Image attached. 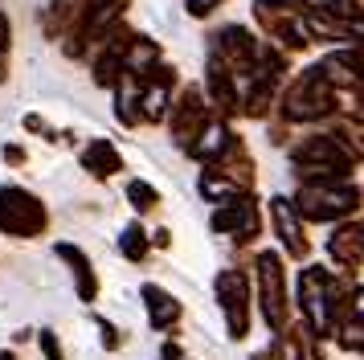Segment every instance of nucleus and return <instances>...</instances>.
<instances>
[{"mask_svg": "<svg viewBox=\"0 0 364 360\" xmlns=\"http://www.w3.org/2000/svg\"><path fill=\"white\" fill-rule=\"evenodd\" d=\"M299 209L307 213L311 221L340 217V213L356 209V189L336 184V180H319V184H311V189H303V193H299Z\"/></svg>", "mask_w": 364, "mask_h": 360, "instance_id": "2", "label": "nucleus"}, {"mask_svg": "<svg viewBox=\"0 0 364 360\" xmlns=\"http://www.w3.org/2000/svg\"><path fill=\"white\" fill-rule=\"evenodd\" d=\"M323 13L336 16V21H352L360 9H356V0H323Z\"/></svg>", "mask_w": 364, "mask_h": 360, "instance_id": "9", "label": "nucleus"}, {"mask_svg": "<svg viewBox=\"0 0 364 360\" xmlns=\"http://www.w3.org/2000/svg\"><path fill=\"white\" fill-rule=\"evenodd\" d=\"M9 41H13V25H9V16H4V9H0V53L9 49Z\"/></svg>", "mask_w": 364, "mask_h": 360, "instance_id": "12", "label": "nucleus"}, {"mask_svg": "<svg viewBox=\"0 0 364 360\" xmlns=\"http://www.w3.org/2000/svg\"><path fill=\"white\" fill-rule=\"evenodd\" d=\"M82 164H86V172H95V176H111V172H119V152L107 139H95L82 152Z\"/></svg>", "mask_w": 364, "mask_h": 360, "instance_id": "5", "label": "nucleus"}, {"mask_svg": "<svg viewBox=\"0 0 364 360\" xmlns=\"http://www.w3.org/2000/svg\"><path fill=\"white\" fill-rule=\"evenodd\" d=\"M217 4H221V0H188V13L193 16H209Z\"/></svg>", "mask_w": 364, "mask_h": 360, "instance_id": "11", "label": "nucleus"}, {"mask_svg": "<svg viewBox=\"0 0 364 360\" xmlns=\"http://www.w3.org/2000/svg\"><path fill=\"white\" fill-rule=\"evenodd\" d=\"M0 360H17V356H13V352H0Z\"/></svg>", "mask_w": 364, "mask_h": 360, "instance_id": "14", "label": "nucleus"}, {"mask_svg": "<svg viewBox=\"0 0 364 360\" xmlns=\"http://www.w3.org/2000/svg\"><path fill=\"white\" fill-rule=\"evenodd\" d=\"M41 229H46V205L17 184H0V233L37 238Z\"/></svg>", "mask_w": 364, "mask_h": 360, "instance_id": "1", "label": "nucleus"}, {"mask_svg": "<svg viewBox=\"0 0 364 360\" xmlns=\"http://www.w3.org/2000/svg\"><path fill=\"white\" fill-rule=\"evenodd\" d=\"M41 352H46V360H62V348H58L50 332H41Z\"/></svg>", "mask_w": 364, "mask_h": 360, "instance_id": "10", "label": "nucleus"}, {"mask_svg": "<svg viewBox=\"0 0 364 360\" xmlns=\"http://www.w3.org/2000/svg\"><path fill=\"white\" fill-rule=\"evenodd\" d=\"M200 131H205V102L197 90H184L176 102V135H181V144H193Z\"/></svg>", "mask_w": 364, "mask_h": 360, "instance_id": "3", "label": "nucleus"}, {"mask_svg": "<svg viewBox=\"0 0 364 360\" xmlns=\"http://www.w3.org/2000/svg\"><path fill=\"white\" fill-rule=\"evenodd\" d=\"M172 70L168 65H160L156 70V78L144 86V95H139V102H144V115L148 119H164V111H168V90H172Z\"/></svg>", "mask_w": 364, "mask_h": 360, "instance_id": "4", "label": "nucleus"}, {"mask_svg": "<svg viewBox=\"0 0 364 360\" xmlns=\"http://www.w3.org/2000/svg\"><path fill=\"white\" fill-rule=\"evenodd\" d=\"M148 311H151V324H172V319H176V315H181V307H176V303H172V299H168L164 291H156V287H148Z\"/></svg>", "mask_w": 364, "mask_h": 360, "instance_id": "6", "label": "nucleus"}, {"mask_svg": "<svg viewBox=\"0 0 364 360\" xmlns=\"http://www.w3.org/2000/svg\"><path fill=\"white\" fill-rule=\"evenodd\" d=\"M119 250H123L127 258H144V229L127 226V229H123V238H119Z\"/></svg>", "mask_w": 364, "mask_h": 360, "instance_id": "7", "label": "nucleus"}, {"mask_svg": "<svg viewBox=\"0 0 364 360\" xmlns=\"http://www.w3.org/2000/svg\"><path fill=\"white\" fill-rule=\"evenodd\" d=\"M127 196H132L135 209H151V205H156V189L144 184V180H132V184H127Z\"/></svg>", "mask_w": 364, "mask_h": 360, "instance_id": "8", "label": "nucleus"}, {"mask_svg": "<svg viewBox=\"0 0 364 360\" xmlns=\"http://www.w3.org/2000/svg\"><path fill=\"white\" fill-rule=\"evenodd\" d=\"M4 160H9V164H25V147H17V144H4Z\"/></svg>", "mask_w": 364, "mask_h": 360, "instance_id": "13", "label": "nucleus"}]
</instances>
